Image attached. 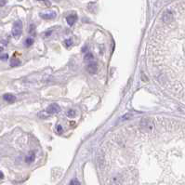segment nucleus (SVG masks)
Segmentation results:
<instances>
[{
    "label": "nucleus",
    "instance_id": "1a4fd4ad",
    "mask_svg": "<svg viewBox=\"0 0 185 185\" xmlns=\"http://www.w3.org/2000/svg\"><path fill=\"white\" fill-rule=\"evenodd\" d=\"M93 55H92V53H90V52H87V53H86V55L84 56V60H93Z\"/></svg>",
    "mask_w": 185,
    "mask_h": 185
},
{
    "label": "nucleus",
    "instance_id": "ddd939ff",
    "mask_svg": "<svg viewBox=\"0 0 185 185\" xmlns=\"http://www.w3.org/2000/svg\"><path fill=\"white\" fill-rule=\"evenodd\" d=\"M9 58V55L8 54H3V55L0 56V60H7Z\"/></svg>",
    "mask_w": 185,
    "mask_h": 185
},
{
    "label": "nucleus",
    "instance_id": "f257e3e1",
    "mask_svg": "<svg viewBox=\"0 0 185 185\" xmlns=\"http://www.w3.org/2000/svg\"><path fill=\"white\" fill-rule=\"evenodd\" d=\"M11 33H12V36L15 38H19L20 36V35H22V33H23V23L20 20H17V22L14 23Z\"/></svg>",
    "mask_w": 185,
    "mask_h": 185
},
{
    "label": "nucleus",
    "instance_id": "dca6fc26",
    "mask_svg": "<svg viewBox=\"0 0 185 185\" xmlns=\"http://www.w3.org/2000/svg\"><path fill=\"white\" fill-rule=\"evenodd\" d=\"M70 184H80V182L77 181H72L70 182Z\"/></svg>",
    "mask_w": 185,
    "mask_h": 185
},
{
    "label": "nucleus",
    "instance_id": "423d86ee",
    "mask_svg": "<svg viewBox=\"0 0 185 185\" xmlns=\"http://www.w3.org/2000/svg\"><path fill=\"white\" fill-rule=\"evenodd\" d=\"M77 20V16L76 15H69L66 18L67 23H68V24H69L70 26H72L75 23V20Z\"/></svg>",
    "mask_w": 185,
    "mask_h": 185
},
{
    "label": "nucleus",
    "instance_id": "39448f33",
    "mask_svg": "<svg viewBox=\"0 0 185 185\" xmlns=\"http://www.w3.org/2000/svg\"><path fill=\"white\" fill-rule=\"evenodd\" d=\"M3 99H4L6 101L9 102V103H12V102H14V101H16V97H15V96H14V95H12V94H10V93L4 94Z\"/></svg>",
    "mask_w": 185,
    "mask_h": 185
},
{
    "label": "nucleus",
    "instance_id": "6e6552de",
    "mask_svg": "<svg viewBox=\"0 0 185 185\" xmlns=\"http://www.w3.org/2000/svg\"><path fill=\"white\" fill-rule=\"evenodd\" d=\"M67 116L68 117H70V118H74L75 117V115H76V112H75L74 110H73V109H71V110H69L67 112Z\"/></svg>",
    "mask_w": 185,
    "mask_h": 185
},
{
    "label": "nucleus",
    "instance_id": "a211bd4d",
    "mask_svg": "<svg viewBox=\"0 0 185 185\" xmlns=\"http://www.w3.org/2000/svg\"><path fill=\"white\" fill-rule=\"evenodd\" d=\"M2 50H3V47H0V52H1Z\"/></svg>",
    "mask_w": 185,
    "mask_h": 185
},
{
    "label": "nucleus",
    "instance_id": "6ab92c4d",
    "mask_svg": "<svg viewBox=\"0 0 185 185\" xmlns=\"http://www.w3.org/2000/svg\"><path fill=\"white\" fill-rule=\"evenodd\" d=\"M18 1H23V0H18Z\"/></svg>",
    "mask_w": 185,
    "mask_h": 185
},
{
    "label": "nucleus",
    "instance_id": "f3484780",
    "mask_svg": "<svg viewBox=\"0 0 185 185\" xmlns=\"http://www.w3.org/2000/svg\"><path fill=\"white\" fill-rule=\"evenodd\" d=\"M3 178H4V174L2 171H0V179H3Z\"/></svg>",
    "mask_w": 185,
    "mask_h": 185
},
{
    "label": "nucleus",
    "instance_id": "9d476101",
    "mask_svg": "<svg viewBox=\"0 0 185 185\" xmlns=\"http://www.w3.org/2000/svg\"><path fill=\"white\" fill-rule=\"evenodd\" d=\"M34 160H35V154H30V155H28L25 158V161L27 162V163H32Z\"/></svg>",
    "mask_w": 185,
    "mask_h": 185
},
{
    "label": "nucleus",
    "instance_id": "20e7f679",
    "mask_svg": "<svg viewBox=\"0 0 185 185\" xmlns=\"http://www.w3.org/2000/svg\"><path fill=\"white\" fill-rule=\"evenodd\" d=\"M87 70L90 74H95L98 71V65L96 63H91L87 66Z\"/></svg>",
    "mask_w": 185,
    "mask_h": 185
},
{
    "label": "nucleus",
    "instance_id": "7ed1b4c3",
    "mask_svg": "<svg viewBox=\"0 0 185 185\" xmlns=\"http://www.w3.org/2000/svg\"><path fill=\"white\" fill-rule=\"evenodd\" d=\"M40 16L46 20H51V19H54L56 17V13L54 11H47V12L40 13Z\"/></svg>",
    "mask_w": 185,
    "mask_h": 185
},
{
    "label": "nucleus",
    "instance_id": "4468645a",
    "mask_svg": "<svg viewBox=\"0 0 185 185\" xmlns=\"http://www.w3.org/2000/svg\"><path fill=\"white\" fill-rule=\"evenodd\" d=\"M57 132H58L59 134H60L61 132H63V127H61L60 126H58V127H57Z\"/></svg>",
    "mask_w": 185,
    "mask_h": 185
},
{
    "label": "nucleus",
    "instance_id": "f03ea898",
    "mask_svg": "<svg viewBox=\"0 0 185 185\" xmlns=\"http://www.w3.org/2000/svg\"><path fill=\"white\" fill-rule=\"evenodd\" d=\"M47 113H49L50 114H58L60 112V107L58 105V104H51L50 105L49 107L47 108L46 110Z\"/></svg>",
    "mask_w": 185,
    "mask_h": 185
},
{
    "label": "nucleus",
    "instance_id": "0eeeda50",
    "mask_svg": "<svg viewBox=\"0 0 185 185\" xmlns=\"http://www.w3.org/2000/svg\"><path fill=\"white\" fill-rule=\"evenodd\" d=\"M20 60L18 59H15V58H12L11 60H10V66L12 67H15V66H18L20 65Z\"/></svg>",
    "mask_w": 185,
    "mask_h": 185
},
{
    "label": "nucleus",
    "instance_id": "2eb2a0df",
    "mask_svg": "<svg viewBox=\"0 0 185 185\" xmlns=\"http://www.w3.org/2000/svg\"><path fill=\"white\" fill-rule=\"evenodd\" d=\"M38 1H43V2H45L47 6H50V0H38Z\"/></svg>",
    "mask_w": 185,
    "mask_h": 185
},
{
    "label": "nucleus",
    "instance_id": "f8f14e48",
    "mask_svg": "<svg viewBox=\"0 0 185 185\" xmlns=\"http://www.w3.org/2000/svg\"><path fill=\"white\" fill-rule=\"evenodd\" d=\"M64 44H65L66 46H71V45L73 44V40H72V38H70V39H67V40H65V42H64Z\"/></svg>",
    "mask_w": 185,
    "mask_h": 185
},
{
    "label": "nucleus",
    "instance_id": "9b49d317",
    "mask_svg": "<svg viewBox=\"0 0 185 185\" xmlns=\"http://www.w3.org/2000/svg\"><path fill=\"white\" fill-rule=\"evenodd\" d=\"M33 43H34V39H33V38H31V37L27 38V39H26V41H25V44H26V46H27V47L32 46V44H33Z\"/></svg>",
    "mask_w": 185,
    "mask_h": 185
}]
</instances>
